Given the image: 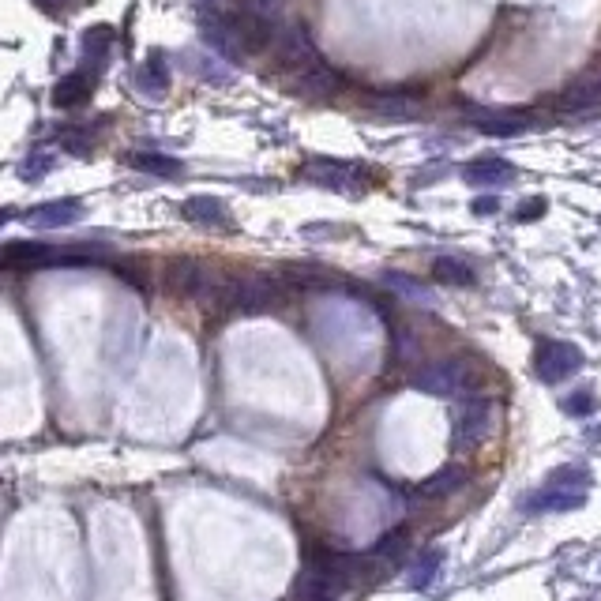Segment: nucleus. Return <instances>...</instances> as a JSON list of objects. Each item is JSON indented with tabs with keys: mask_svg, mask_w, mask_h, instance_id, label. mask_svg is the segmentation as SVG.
Wrapping results in <instances>:
<instances>
[{
	"mask_svg": "<svg viewBox=\"0 0 601 601\" xmlns=\"http://www.w3.org/2000/svg\"><path fill=\"white\" fill-rule=\"evenodd\" d=\"M278 64H282V72L297 79V91L309 98H331L342 87V76L327 68V61L316 53L312 34L301 23H290L278 38Z\"/></svg>",
	"mask_w": 601,
	"mask_h": 601,
	"instance_id": "1",
	"label": "nucleus"
},
{
	"mask_svg": "<svg viewBox=\"0 0 601 601\" xmlns=\"http://www.w3.org/2000/svg\"><path fill=\"white\" fill-rule=\"evenodd\" d=\"M590 489H594V478L586 466H560L541 481L538 493L526 496V511L530 515H568V511L583 508Z\"/></svg>",
	"mask_w": 601,
	"mask_h": 601,
	"instance_id": "2",
	"label": "nucleus"
},
{
	"mask_svg": "<svg viewBox=\"0 0 601 601\" xmlns=\"http://www.w3.org/2000/svg\"><path fill=\"white\" fill-rule=\"evenodd\" d=\"M305 177H309L312 185H324L331 192H342V196H365L372 185L365 166L339 162V158H312V162H305Z\"/></svg>",
	"mask_w": 601,
	"mask_h": 601,
	"instance_id": "3",
	"label": "nucleus"
},
{
	"mask_svg": "<svg viewBox=\"0 0 601 601\" xmlns=\"http://www.w3.org/2000/svg\"><path fill=\"white\" fill-rule=\"evenodd\" d=\"M579 369H583V350L571 342H541L534 354V372L541 384H564Z\"/></svg>",
	"mask_w": 601,
	"mask_h": 601,
	"instance_id": "4",
	"label": "nucleus"
},
{
	"mask_svg": "<svg viewBox=\"0 0 601 601\" xmlns=\"http://www.w3.org/2000/svg\"><path fill=\"white\" fill-rule=\"evenodd\" d=\"M410 384H414V391H421V395H440V399H447V395L466 391L470 372H466L463 361H432V365H425V369H417L414 376H410Z\"/></svg>",
	"mask_w": 601,
	"mask_h": 601,
	"instance_id": "5",
	"label": "nucleus"
},
{
	"mask_svg": "<svg viewBox=\"0 0 601 601\" xmlns=\"http://www.w3.org/2000/svg\"><path fill=\"white\" fill-rule=\"evenodd\" d=\"M489 425H493V406L485 399H470L455 414V432H451V444L459 447V451H470V447H478L485 436H489Z\"/></svg>",
	"mask_w": 601,
	"mask_h": 601,
	"instance_id": "6",
	"label": "nucleus"
},
{
	"mask_svg": "<svg viewBox=\"0 0 601 601\" xmlns=\"http://www.w3.org/2000/svg\"><path fill=\"white\" fill-rule=\"evenodd\" d=\"M162 282L177 297H196V293H203L211 286V271L196 256H173L166 263V271H162Z\"/></svg>",
	"mask_w": 601,
	"mask_h": 601,
	"instance_id": "7",
	"label": "nucleus"
},
{
	"mask_svg": "<svg viewBox=\"0 0 601 601\" xmlns=\"http://www.w3.org/2000/svg\"><path fill=\"white\" fill-rule=\"evenodd\" d=\"M94 94V72H72V76H64L57 87H53V106L57 109H76L83 102H91Z\"/></svg>",
	"mask_w": 601,
	"mask_h": 601,
	"instance_id": "8",
	"label": "nucleus"
},
{
	"mask_svg": "<svg viewBox=\"0 0 601 601\" xmlns=\"http://www.w3.org/2000/svg\"><path fill=\"white\" fill-rule=\"evenodd\" d=\"M470 124L485 132V136H515L523 132L530 117L526 113H511V109H489V113H470Z\"/></svg>",
	"mask_w": 601,
	"mask_h": 601,
	"instance_id": "9",
	"label": "nucleus"
},
{
	"mask_svg": "<svg viewBox=\"0 0 601 601\" xmlns=\"http://www.w3.org/2000/svg\"><path fill=\"white\" fill-rule=\"evenodd\" d=\"M181 215H185L188 222H196V226H207V230H218V226H230L233 222L226 203L215 200V196H192V200H185Z\"/></svg>",
	"mask_w": 601,
	"mask_h": 601,
	"instance_id": "10",
	"label": "nucleus"
},
{
	"mask_svg": "<svg viewBox=\"0 0 601 601\" xmlns=\"http://www.w3.org/2000/svg\"><path fill=\"white\" fill-rule=\"evenodd\" d=\"M79 218H83V203L79 200H57V203H46V207L27 211V222L46 226V230H61V226H72Z\"/></svg>",
	"mask_w": 601,
	"mask_h": 601,
	"instance_id": "11",
	"label": "nucleus"
},
{
	"mask_svg": "<svg viewBox=\"0 0 601 601\" xmlns=\"http://www.w3.org/2000/svg\"><path fill=\"white\" fill-rule=\"evenodd\" d=\"M369 109L372 113H380V117H417L421 113V98L414 94H399V91H380V94H369Z\"/></svg>",
	"mask_w": 601,
	"mask_h": 601,
	"instance_id": "12",
	"label": "nucleus"
},
{
	"mask_svg": "<svg viewBox=\"0 0 601 601\" xmlns=\"http://www.w3.org/2000/svg\"><path fill=\"white\" fill-rule=\"evenodd\" d=\"M560 106L568 109V113H583V109H598L601 106V72L598 76H586L579 83H571L564 98H560Z\"/></svg>",
	"mask_w": 601,
	"mask_h": 601,
	"instance_id": "13",
	"label": "nucleus"
},
{
	"mask_svg": "<svg viewBox=\"0 0 601 601\" xmlns=\"http://www.w3.org/2000/svg\"><path fill=\"white\" fill-rule=\"evenodd\" d=\"M511 162L508 158H478V162H470L463 170V177L470 185H504L511 181Z\"/></svg>",
	"mask_w": 601,
	"mask_h": 601,
	"instance_id": "14",
	"label": "nucleus"
},
{
	"mask_svg": "<svg viewBox=\"0 0 601 601\" xmlns=\"http://www.w3.org/2000/svg\"><path fill=\"white\" fill-rule=\"evenodd\" d=\"M282 282H290L293 290H324L331 275L324 267H309V263H286L282 267Z\"/></svg>",
	"mask_w": 601,
	"mask_h": 601,
	"instance_id": "15",
	"label": "nucleus"
},
{
	"mask_svg": "<svg viewBox=\"0 0 601 601\" xmlns=\"http://www.w3.org/2000/svg\"><path fill=\"white\" fill-rule=\"evenodd\" d=\"M432 278L444 282V286H474V282H478L474 267L463 260H455V256H440V260L432 263Z\"/></svg>",
	"mask_w": 601,
	"mask_h": 601,
	"instance_id": "16",
	"label": "nucleus"
},
{
	"mask_svg": "<svg viewBox=\"0 0 601 601\" xmlns=\"http://www.w3.org/2000/svg\"><path fill=\"white\" fill-rule=\"evenodd\" d=\"M463 481H466L463 466H444V470H440V474H432V478L425 481V485H421L417 493L429 496V500H440V496H451V493H455V489H459Z\"/></svg>",
	"mask_w": 601,
	"mask_h": 601,
	"instance_id": "17",
	"label": "nucleus"
},
{
	"mask_svg": "<svg viewBox=\"0 0 601 601\" xmlns=\"http://www.w3.org/2000/svg\"><path fill=\"white\" fill-rule=\"evenodd\" d=\"M128 166L132 170H143V173H155V177H177V173L185 170L177 158L170 155H151V151H139V155H128Z\"/></svg>",
	"mask_w": 601,
	"mask_h": 601,
	"instance_id": "18",
	"label": "nucleus"
},
{
	"mask_svg": "<svg viewBox=\"0 0 601 601\" xmlns=\"http://www.w3.org/2000/svg\"><path fill=\"white\" fill-rule=\"evenodd\" d=\"M440 564H444V549H429V553H421L417 556V564L410 568V575H406V583L414 586V590H425V586L436 579Z\"/></svg>",
	"mask_w": 601,
	"mask_h": 601,
	"instance_id": "19",
	"label": "nucleus"
},
{
	"mask_svg": "<svg viewBox=\"0 0 601 601\" xmlns=\"http://www.w3.org/2000/svg\"><path fill=\"white\" fill-rule=\"evenodd\" d=\"M139 87L147 94H166V87H170V72H166V57H162V53H155L151 61L139 68Z\"/></svg>",
	"mask_w": 601,
	"mask_h": 601,
	"instance_id": "20",
	"label": "nucleus"
},
{
	"mask_svg": "<svg viewBox=\"0 0 601 601\" xmlns=\"http://www.w3.org/2000/svg\"><path fill=\"white\" fill-rule=\"evenodd\" d=\"M83 46H87V57L94 53V61L102 64L106 61L109 46H113V31H109V27H94V31L83 34Z\"/></svg>",
	"mask_w": 601,
	"mask_h": 601,
	"instance_id": "21",
	"label": "nucleus"
},
{
	"mask_svg": "<svg viewBox=\"0 0 601 601\" xmlns=\"http://www.w3.org/2000/svg\"><path fill=\"white\" fill-rule=\"evenodd\" d=\"M560 406H564V414L571 417H590L598 410V395H594V391H575V395H568Z\"/></svg>",
	"mask_w": 601,
	"mask_h": 601,
	"instance_id": "22",
	"label": "nucleus"
},
{
	"mask_svg": "<svg viewBox=\"0 0 601 601\" xmlns=\"http://www.w3.org/2000/svg\"><path fill=\"white\" fill-rule=\"evenodd\" d=\"M91 132H87V128H64L61 136V147L64 151H72V155H91Z\"/></svg>",
	"mask_w": 601,
	"mask_h": 601,
	"instance_id": "23",
	"label": "nucleus"
},
{
	"mask_svg": "<svg viewBox=\"0 0 601 601\" xmlns=\"http://www.w3.org/2000/svg\"><path fill=\"white\" fill-rule=\"evenodd\" d=\"M406 549V530H391V534H384V538L376 541V549H372V556H391V553H402Z\"/></svg>",
	"mask_w": 601,
	"mask_h": 601,
	"instance_id": "24",
	"label": "nucleus"
},
{
	"mask_svg": "<svg viewBox=\"0 0 601 601\" xmlns=\"http://www.w3.org/2000/svg\"><path fill=\"white\" fill-rule=\"evenodd\" d=\"M34 8L38 12H46V16H53V19H61V16H68L72 8H76L79 0H31Z\"/></svg>",
	"mask_w": 601,
	"mask_h": 601,
	"instance_id": "25",
	"label": "nucleus"
},
{
	"mask_svg": "<svg viewBox=\"0 0 601 601\" xmlns=\"http://www.w3.org/2000/svg\"><path fill=\"white\" fill-rule=\"evenodd\" d=\"M545 207H549V203L541 200V196H534V200L526 203V207H519V211H515V218H519V222H534V218L545 215Z\"/></svg>",
	"mask_w": 601,
	"mask_h": 601,
	"instance_id": "26",
	"label": "nucleus"
},
{
	"mask_svg": "<svg viewBox=\"0 0 601 601\" xmlns=\"http://www.w3.org/2000/svg\"><path fill=\"white\" fill-rule=\"evenodd\" d=\"M117 275H121L124 282H132V286H136L139 293H147V278L139 275L136 267H124V263H117Z\"/></svg>",
	"mask_w": 601,
	"mask_h": 601,
	"instance_id": "27",
	"label": "nucleus"
},
{
	"mask_svg": "<svg viewBox=\"0 0 601 601\" xmlns=\"http://www.w3.org/2000/svg\"><path fill=\"white\" fill-rule=\"evenodd\" d=\"M46 166H49V158H38L34 166H31V162H27V166H23V177H27V181H31V177H34V181H38V177L46 173Z\"/></svg>",
	"mask_w": 601,
	"mask_h": 601,
	"instance_id": "28",
	"label": "nucleus"
},
{
	"mask_svg": "<svg viewBox=\"0 0 601 601\" xmlns=\"http://www.w3.org/2000/svg\"><path fill=\"white\" fill-rule=\"evenodd\" d=\"M496 207H500L496 200H478V203H474V211H478V215H493Z\"/></svg>",
	"mask_w": 601,
	"mask_h": 601,
	"instance_id": "29",
	"label": "nucleus"
},
{
	"mask_svg": "<svg viewBox=\"0 0 601 601\" xmlns=\"http://www.w3.org/2000/svg\"><path fill=\"white\" fill-rule=\"evenodd\" d=\"M8 218H12V215H8V211H0V226H4V222H8Z\"/></svg>",
	"mask_w": 601,
	"mask_h": 601,
	"instance_id": "30",
	"label": "nucleus"
}]
</instances>
